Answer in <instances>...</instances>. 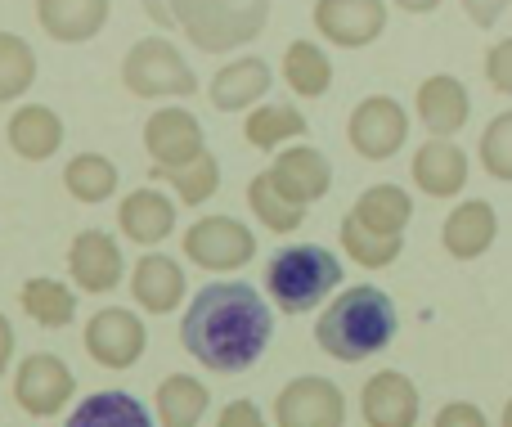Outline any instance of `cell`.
<instances>
[{
	"instance_id": "e0dca14e",
	"label": "cell",
	"mask_w": 512,
	"mask_h": 427,
	"mask_svg": "<svg viewBox=\"0 0 512 427\" xmlns=\"http://www.w3.org/2000/svg\"><path fill=\"white\" fill-rule=\"evenodd\" d=\"M495 239H499V216L486 198H468V203H459L441 225V243L454 261L486 257V252L495 248Z\"/></svg>"
},
{
	"instance_id": "9a60e30c",
	"label": "cell",
	"mask_w": 512,
	"mask_h": 427,
	"mask_svg": "<svg viewBox=\"0 0 512 427\" xmlns=\"http://www.w3.org/2000/svg\"><path fill=\"white\" fill-rule=\"evenodd\" d=\"M418 410H423L418 387H414V378L400 374V369L373 374L360 392V414L369 427H418Z\"/></svg>"
},
{
	"instance_id": "30bf717a",
	"label": "cell",
	"mask_w": 512,
	"mask_h": 427,
	"mask_svg": "<svg viewBox=\"0 0 512 427\" xmlns=\"http://www.w3.org/2000/svg\"><path fill=\"white\" fill-rule=\"evenodd\" d=\"M274 423L279 427H342L346 396L337 383L315 374H301L274 396Z\"/></svg>"
},
{
	"instance_id": "4316f807",
	"label": "cell",
	"mask_w": 512,
	"mask_h": 427,
	"mask_svg": "<svg viewBox=\"0 0 512 427\" xmlns=\"http://www.w3.org/2000/svg\"><path fill=\"white\" fill-rule=\"evenodd\" d=\"M306 131H310L306 113H301V108H292V104H261V108H252L248 122H243L248 144H252V149H261V153H274L279 144L301 140Z\"/></svg>"
},
{
	"instance_id": "5bb4252c",
	"label": "cell",
	"mask_w": 512,
	"mask_h": 427,
	"mask_svg": "<svg viewBox=\"0 0 512 427\" xmlns=\"http://www.w3.org/2000/svg\"><path fill=\"white\" fill-rule=\"evenodd\" d=\"M270 176L279 185V194L297 207H310L333 189V162L315 149V144H292L270 162Z\"/></svg>"
},
{
	"instance_id": "f1b7e54d",
	"label": "cell",
	"mask_w": 512,
	"mask_h": 427,
	"mask_svg": "<svg viewBox=\"0 0 512 427\" xmlns=\"http://www.w3.org/2000/svg\"><path fill=\"white\" fill-rule=\"evenodd\" d=\"M283 81L297 90L301 99H319L333 86V63L315 41H292L283 50Z\"/></svg>"
},
{
	"instance_id": "7bdbcfd3",
	"label": "cell",
	"mask_w": 512,
	"mask_h": 427,
	"mask_svg": "<svg viewBox=\"0 0 512 427\" xmlns=\"http://www.w3.org/2000/svg\"><path fill=\"white\" fill-rule=\"evenodd\" d=\"M499 427H512V401L504 405V419H499Z\"/></svg>"
},
{
	"instance_id": "d590c367",
	"label": "cell",
	"mask_w": 512,
	"mask_h": 427,
	"mask_svg": "<svg viewBox=\"0 0 512 427\" xmlns=\"http://www.w3.org/2000/svg\"><path fill=\"white\" fill-rule=\"evenodd\" d=\"M486 81L499 95H512V36L508 41H495L486 50Z\"/></svg>"
},
{
	"instance_id": "44dd1931",
	"label": "cell",
	"mask_w": 512,
	"mask_h": 427,
	"mask_svg": "<svg viewBox=\"0 0 512 427\" xmlns=\"http://www.w3.org/2000/svg\"><path fill=\"white\" fill-rule=\"evenodd\" d=\"M117 225H122V234L131 243L158 248V243L176 230V207H171V198L162 194V189H135V194H126L122 207H117Z\"/></svg>"
},
{
	"instance_id": "277c9868",
	"label": "cell",
	"mask_w": 512,
	"mask_h": 427,
	"mask_svg": "<svg viewBox=\"0 0 512 427\" xmlns=\"http://www.w3.org/2000/svg\"><path fill=\"white\" fill-rule=\"evenodd\" d=\"M180 32L207 54H230L256 41L270 18V0H176Z\"/></svg>"
},
{
	"instance_id": "836d02e7",
	"label": "cell",
	"mask_w": 512,
	"mask_h": 427,
	"mask_svg": "<svg viewBox=\"0 0 512 427\" xmlns=\"http://www.w3.org/2000/svg\"><path fill=\"white\" fill-rule=\"evenodd\" d=\"M149 176L153 180H171V189L180 194V203L198 207V203H207V198L221 189V162H216V153L207 149L203 158L189 162V167H176V171H158V167H153Z\"/></svg>"
},
{
	"instance_id": "cb8c5ba5",
	"label": "cell",
	"mask_w": 512,
	"mask_h": 427,
	"mask_svg": "<svg viewBox=\"0 0 512 427\" xmlns=\"http://www.w3.org/2000/svg\"><path fill=\"white\" fill-rule=\"evenodd\" d=\"M351 216L364 225V230L382 234V239H405V225L414 221V198L400 185H369L360 198H355Z\"/></svg>"
},
{
	"instance_id": "74e56055",
	"label": "cell",
	"mask_w": 512,
	"mask_h": 427,
	"mask_svg": "<svg viewBox=\"0 0 512 427\" xmlns=\"http://www.w3.org/2000/svg\"><path fill=\"white\" fill-rule=\"evenodd\" d=\"M216 427H265V414L252 401H230L221 410V419H216Z\"/></svg>"
},
{
	"instance_id": "4fadbf2b",
	"label": "cell",
	"mask_w": 512,
	"mask_h": 427,
	"mask_svg": "<svg viewBox=\"0 0 512 427\" xmlns=\"http://www.w3.org/2000/svg\"><path fill=\"white\" fill-rule=\"evenodd\" d=\"M68 275L81 293H113L126 275V261H122V248H117L113 234L104 230H81L68 248Z\"/></svg>"
},
{
	"instance_id": "7402d4cb",
	"label": "cell",
	"mask_w": 512,
	"mask_h": 427,
	"mask_svg": "<svg viewBox=\"0 0 512 427\" xmlns=\"http://www.w3.org/2000/svg\"><path fill=\"white\" fill-rule=\"evenodd\" d=\"M270 86H274V72L265 59H256V54L234 59L212 77V108H221V113H243V108L261 104V99L270 95Z\"/></svg>"
},
{
	"instance_id": "ba28073f",
	"label": "cell",
	"mask_w": 512,
	"mask_h": 427,
	"mask_svg": "<svg viewBox=\"0 0 512 427\" xmlns=\"http://www.w3.org/2000/svg\"><path fill=\"white\" fill-rule=\"evenodd\" d=\"M185 257L203 270L230 275V270H243L256 257V234L234 216H203L185 234Z\"/></svg>"
},
{
	"instance_id": "9c48e42d",
	"label": "cell",
	"mask_w": 512,
	"mask_h": 427,
	"mask_svg": "<svg viewBox=\"0 0 512 427\" xmlns=\"http://www.w3.org/2000/svg\"><path fill=\"white\" fill-rule=\"evenodd\" d=\"M86 351L95 365L104 369H131L140 365L144 347H149V329H144V320L135 311H126V306H108V311H95L86 324Z\"/></svg>"
},
{
	"instance_id": "1f68e13d",
	"label": "cell",
	"mask_w": 512,
	"mask_h": 427,
	"mask_svg": "<svg viewBox=\"0 0 512 427\" xmlns=\"http://www.w3.org/2000/svg\"><path fill=\"white\" fill-rule=\"evenodd\" d=\"M248 207H252V216L265 225V230H274V234H292L301 221H306V207H297V203H288V198L279 194V185H274V176H270V167L261 171V176L248 185Z\"/></svg>"
},
{
	"instance_id": "ac0fdd59",
	"label": "cell",
	"mask_w": 512,
	"mask_h": 427,
	"mask_svg": "<svg viewBox=\"0 0 512 427\" xmlns=\"http://www.w3.org/2000/svg\"><path fill=\"white\" fill-rule=\"evenodd\" d=\"M185 270L176 266L171 257L162 252H149V257L135 261V275H131V297L140 311L149 315H171L180 302H185Z\"/></svg>"
},
{
	"instance_id": "603a6c76",
	"label": "cell",
	"mask_w": 512,
	"mask_h": 427,
	"mask_svg": "<svg viewBox=\"0 0 512 427\" xmlns=\"http://www.w3.org/2000/svg\"><path fill=\"white\" fill-rule=\"evenodd\" d=\"M9 135V149L27 162H45L63 149V117L54 113L50 104H27V108H14L5 126Z\"/></svg>"
},
{
	"instance_id": "e575fe53",
	"label": "cell",
	"mask_w": 512,
	"mask_h": 427,
	"mask_svg": "<svg viewBox=\"0 0 512 427\" xmlns=\"http://www.w3.org/2000/svg\"><path fill=\"white\" fill-rule=\"evenodd\" d=\"M481 167H486L490 180H504L512 185V108L508 113H499L495 122L481 131Z\"/></svg>"
},
{
	"instance_id": "8fae6325",
	"label": "cell",
	"mask_w": 512,
	"mask_h": 427,
	"mask_svg": "<svg viewBox=\"0 0 512 427\" xmlns=\"http://www.w3.org/2000/svg\"><path fill=\"white\" fill-rule=\"evenodd\" d=\"M144 149H149L158 171H176V167H189V162L203 158L207 140L189 108H158V113L144 122Z\"/></svg>"
},
{
	"instance_id": "484cf974",
	"label": "cell",
	"mask_w": 512,
	"mask_h": 427,
	"mask_svg": "<svg viewBox=\"0 0 512 427\" xmlns=\"http://www.w3.org/2000/svg\"><path fill=\"white\" fill-rule=\"evenodd\" d=\"M212 405V392L194 374H171L158 383V423L162 427H198Z\"/></svg>"
},
{
	"instance_id": "7c38bea8",
	"label": "cell",
	"mask_w": 512,
	"mask_h": 427,
	"mask_svg": "<svg viewBox=\"0 0 512 427\" xmlns=\"http://www.w3.org/2000/svg\"><path fill=\"white\" fill-rule=\"evenodd\" d=\"M315 32L342 50H364L387 32V0H315Z\"/></svg>"
},
{
	"instance_id": "60d3db41",
	"label": "cell",
	"mask_w": 512,
	"mask_h": 427,
	"mask_svg": "<svg viewBox=\"0 0 512 427\" xmlns=\"http://www.w3.org/2000/svg\"><path fill=\"white\" fill-rule=\"evenodd\" d=\"M9 360H14V329H9V320L0 315V374L9 369Z\"/></svg>"
},
{
	"instance_id": "ab89813d",
	"label": "cell",
	"mask_w": 512,
	"mask_h": 427,
	"mask_svg": "<svg viewBox=\"0 0 512 427\" xmlns=\"http://www.w3.org/2000/svg\"><path fill=\"white\" fill-rule=\"evenodd\" d=\"M144 14L153 18L158 27H180V14H176V0H144Z\"/></svg>"
},
{
	"instance_id": "f546056e",
	"label": "cell",
	"mask_w": 512,
	"mask_h": 427,
	"mask_svg": "<svg viewBox=\"0 0 512 427\" xmlns=\"http://www.w3.org/2000/svg\"><path fill=\"white\" fill-rule=\"evenodd\" d=\"M63 189H68L77 203H104L117 194V167L104 153H77V158L63 167Z\"/></svg>"
},
{
	"instance_id": "7a4b0ae2",
	"label": "cell",
	"mask_w": 512,
	"mask_h": 427,
	"mask_svg": "<svg viewBox=\"0 0 512 427\" xmlns=\"http://www.w3.org/2000/svg\"><path fill=\"white\" fill-rule=\"evenodd\" d=\"M396 329H400L396 302L378 284H351L319 315L315 342L324 356L342 360V365H360V360L382 356L396 342Z\"/></svg>"
},
{
	"instance_id": "d6a6232c",
	"label": "cell",
	"mask_w": 512,
	"mask_h": 427,
	"mask_svg": "<svg viewBox=\"0 0 512 427\" xmlns=\"http://www.w3.org/2000/svg\"><path fill=\"white\" fill-rule=\"evenodd\" d=\"M36 81V54L23 36L0 32V104H14Z\"/></svg>"
},
{
	"instance_id": "52a82bcc",
	"label": "cell",
	"mask_w": 512,
	"mask_h": 427,
	"mask_svg": "<svg viewBox=\"0 0 512 427\" xmlns=\"http://www.w3.org/2000/svg\"><path fill=\"white\" fill-rule=\"evenodd\" d=\"M346 140L360 158L369 162H387L405 149L409 140V113L396 104L391 95H369L355 104L351 122H346Z\"/></svg>"
},
{
	"instance_id": "d4e9b609",
	"label": "cell",
	"mask_w": 512,
	"mask_h": 427,
	"mask_svg": "<svg viewBox=\"0 0 512 427\" xmlns=\"http://www.w3.org/2000/svg\"><path fill=\"white\" fill-rule=\"evenodd\" d=\"M63 427H153V414L131 392H95L68 414Z\"/></svg>"
},
{
	"instance_id": "ffe728a7",
	"label": "cell",
	"mask_w": 512,
	"mask_h": 427,
	"mask_svg": "<svg viewBox=\"0 0 512 427\" xmlns=\"http://www.w3.org/2000/svg\"><path fill=\"white\" fill-rule=\"evenodd\" d=\"M108 9H113V0H36V23L54 41L81 45L99 36V27L108 23Z\"/></svg>"
},
{
	"instance_id": "6da1fadb",
	"label": "cell",
	"mask_w": 512,
	"mask_h": 427,
	"mask_svg": "<svg viewBox=\"0 0 512 427\" xmlns=\"http://www.w3.org/2000/svg\"><path fill=\"white\" fill-rule=\"evenodd\" d=\"M274 338V315L265 297L243 279H221L207 284L203 293L189 302L185 324H180V342L185 351L212 374H248L256 360L265 356Z\"/></svg>"
},
{
	"instance_id": "83f0119b",
	"label": "cell",
	"mask_w": 512,
	"mask_h": 427,
	"mask_svg": "<svg viewBox=\"0 0 512 427\" xmlns=\"http://www.w3.org/2000/svg\"><path fill=\"white\" fill-rule=\"evenodd\" d=\"M18 302H23L27 320H36L41 329H63V324H72V315H77V288L41 275V279H27Z\"/></svg>"
},
{
	"instance_id": "3957f363",
	"label": "cell",
	"mask_w": 512,
	"mask_h": 427,
	"mask_svg": "<svg viewBox=\"0 0 512 427\" xmlns=\"http://www.w3.org/2000/svg\"><path fill=\"white\" fill-rule=\"evenodd\" d=\"M333 288H342V261L319 243H292L265 266V293L283 315L315 311Z\"/></svg>"
},
{
	"instance_id": "8d00e7d4",
	"label": "cell",
	"mask_w": 512,
	"mask_h": 427,
	"mask_svg": "<svg viewBox=\"0 0 512 427\" xmlns=\"http://www.w3.org/2000/svg\"><path fill=\"white\" fill-rule=\"evenodd\" d=\"M432 427H490V419L472 401H450V405H441V410H436Z\"/></svg>"
},
{
	"instance_id": "f35d334b",
	"label": "cell",
	"mask_w": 512,
	"mask_h": 427,
	"mask_svg": "<svg viewBox=\"0 0 512 427\" xmlns=\"http://www.w3.org/2000/svg\"><path fill=\"white\" fill-rule=\"evenodd\" d=\"M463 9H468V18L477 27H495L499 18H504L508 0H463Z\"/></svg>"
},
{
	"instance_id": "2e32d148",
	"label": "cell",
	"mask_w": 512,
	"mask_h": 427,
	"mask_svg": "<svg viewBox=\"0 0 512 427\" xmlns=\"http://www.w3.org/2000/svg\"><path fill=\"white\" fill-rule=\"evenodd\" d=\"M414 108H418V122L432 131V140H450V135H459L472 117L468 86H463L459 77H450V72L427 77L423 86H418Z\"/></svg>"
},
{
	"instance_id": "b9f144b4",
	"label": "cell",
	"mask_w": 512,
	"mask_h": 427,
	"mask_svg": "<svg viewBox=\"0 0 512 427\" xmlns=\"http://www.w3.org/2000/svg\"><path fill=\"white\" fill-rule=\"evenodd\" d=\"M405 14H432V9H441V0H396Z\"/></svg>"
},
{
	"instance_id": "4dcf8cb0",
	"label": "cell",
	"mask_w": 512,
	"mask_h": 427,
	"mask_svg": "<svg viewBox=\"0 0 512 427\" xmlns=\"http://www.w3.org/2000/svg\"><path fill=\"white\" fill-rule=\"evenodd\" d=\"M337 239H342V252L355 261V266L364 270H387L396 266V257L405 252V239H382V234L364 230L360 221H355L351 212L342 216V230H337Z\"/></svg>"
},
{
	"instance_id": "d6986e66",
	"label": "cell",
	"mask_w": 512,
	"mask_h": 427,
	"mask_svg": "<svg viewBox=\"0 0 512 427\" xmlns=\"http://www.w3.org/2000/svg\"><path fill=\"white\" fill-rule=\"evenodd\" d=\"M409 176H414V185L423 189L427 198H454L468 185V153L450 140H427L423 149L414 153Z\"/></svg>"
},
{
	"instance_id": "8992f818",
	"label": "cell",
	"mask_w": 512,
	"mask_h": 427,
	"mask_svg": "<svg viewBox=\"0 0 512 427\" xmlns=\"http://www.w3.org/2000/svg\"><path fill=\"white\" fill-rule=\"evenodd\" d=\"M72 396H77V374L68 369V360H59L54 351H36V356L18 360L14 401L23 414H32V419H54Z\"/></svg>"
},
{
	"instance_id": "5b68a950",
	"label": "cell",
	"mask_w": 512,
	"mask_h": 427,
	"mask_svg": "<svg viewBox=\"0 0 512 427\" xmlns=\"http://www.w3.org/2000/svg\"><path fill=\"white\" fill-rule=\"evenodd\" d=\"M122 86L135 99H189L198 90V77L167 36H144L122 59Z\"/></svg>"
}]
</instances>
